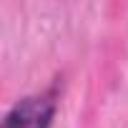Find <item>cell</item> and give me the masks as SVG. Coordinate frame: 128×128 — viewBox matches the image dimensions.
<instances>
[{
  "instance_id": "obj_1",
  "label": "cell",
  "mask_w": 128,
  "mask_h": 128,
  "mask_svg": "<svg viewBox=\"0 0 128 128\" xmlns=\"http://www.w3.org/2000/svg\"><path fill=\"white\" fill-rule=\"evenodd\" d=\"M55 116V100L50 93H35L18 100L8 116L3 118L0 128H50Z\"/></svg>"
}]
</instances>
